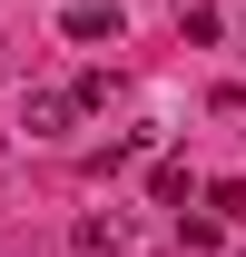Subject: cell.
I'll use <instances>...</instances> for the list:
<instances>
[{"label":"cell","instance_id":"obj_5","mask_svg":"<svg viewBox=\"0 0 246 257\" xmlns=\"http://www.w3.org/2000/svg\"><path fill=\"white\" fill-rule=\"evenodd\" d=\"M207 218H216V227H226V218H246V188H236V178H216V188H207Z\"/></svg>","mask_w":246,"mask_h":257},{"label":"cell","instance_id":"obj_4","mask_svg":"<svg viewBox=\"0 0 246 257\" xmlns=\"http://www.w3.org/2000/svg\"><path fill=\"white\" fill-rule=\"evenodd\" d=\"M148 198H158V208H187V168L158 159V168H148Z\"/></svg>","mask_w":246,"mask_h":257},{"label":"cell","instance_id":"obj_3","mask_svg":"<svg viewBox=\"0 0 246 257\" xmlns=\"http://www.w3.org/2000/svg\"><path fill=\"white\" fill-rule=\"evenodd\" d=\"M128 237H138V227H128L118 208H108V218H79V247H89V257H108V247H128Z\"/></svg>","mask_w":246,"mask_h":257},{"label":"cell","instance_id":"obj_2","mask_svg":"<svg viewBox=\"0 0 246 257\" xmlns=\"http://www.w3.org/2000/svg\"><path fill=\"white\" fill-rule=\"evenodd\" d=\"M69 119H79L69 89H30V139H69Z\"/></svg>","mask_w":246,"mask_h":257},{"label":"cell","instance_id":"obj_1","mask_svg":"<svg viewBox=\"0 0 246 257\" xmlns=\"http://www.w3.org/2000/svg\"><path fill=\"white\" fill-rule=\"evenodd\" d=\"M60 40H118V0H69V10H60Z\"/></svg>","mask_w":246,"mask_h":257},{"label":"cell","instance_id":"obj_6","mask_svg":"<svg viewBox=\"0 0 246 257\" xmlns=\"http://www.w3.org/2000/svg\"><path fill=\"white\" fill-rule=\"evenodd\" d=\"M0 50H10V40H0ZM0 69H10V60H0Z\"/></svg>","mask_w":246,"mask_h":257}]
</instances>
